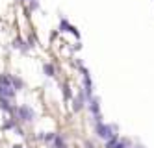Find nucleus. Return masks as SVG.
<instances>
[{"label": "nucleus", "mask_w": 154, "mask_h": 148, "mask_svg": "<svg viewBox=\"0 0 154 148\" xmlns=\"http://www.w3.org/2000/svg\"><path fill=\"white\" fill-rule=\"evenodd\" d=\"M125 146H126V143H119L115 137H113V139H109L108 144H106V148H125Z\"/></svg>", "instance_id": "nucleus-2"}, {"label": "nucleus", "mask_w": 154, "mask_h": 148, "mask_svg": "<svg viewBox=\"0 0 154 148\" xmlns=\"http://www.w3.org/2000/svg\"><path fill=\"white\" fill-rule=\"evenodd\" d=\"M20 117H23L24 120H32L34 119V113H32L28 107H20Z\"/></svg>", "instance_id": "nucleus-3"}, {"label": "nucleus", "mask_w": 154, "mask_h": 148, "mask_svg": "<svg viewBox=\"0 0 154 148\" xmlns=\"http://www.w3.org/2000/svg\"><path fill=\"white\" fill-rule=\"evenodd\" d=\"M97 131H98V135H100V137H104V139H109L112 137V128L109 126H104V124H98V128H97Z\"/></svg>", "instance_id": "nucleus-1"}, {"label": "nucleus", "mask_w": 154, "mask_h": 148, "mask_svg": "<svg viewBox=\"0 0 154 148\" xmlns=\"http://www.w3.org/2000/svg\"><path fill=\"white\" fill-rule=\"evenodd\" d=\"M45 72H47L48 76H52V72H54V71H52V67H50V65H45Z\"/></svg>", "instance_id": "nucleus-4"}]
</instances>
